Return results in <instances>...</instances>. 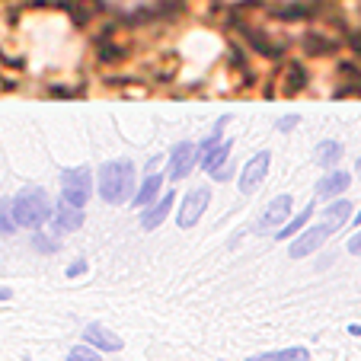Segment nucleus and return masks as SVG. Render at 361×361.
<instances>
[{
  "instance_id": "ddd939ff",
  "label": "nucleus",
  "mask_w": 361,
  "mask_h": 361,
  "mask_svg": "<svg viewBox=\"0 0 361 361\" xmlns=\"http://www.w3.org/2000/svg\"><path fill=\"white\" fill-rule=\"evenodd\" d=\"M160 189H164V176L160 173H150L147 179H144V185L135 192V198H131V204L135 208H144V204H154L160 195Z\"/></svg>"
},
{
  "instance_id": "bb28decb",
  "label": "nucleus",
  "mask_w": 361,
  "mask_h": 361,
  "mask_svg": "<svg viewBox=\"0 0 361 361\" xmlns=\"http://www.w3.org/2000/svg\"><path fill=\"white\" fill-rule=\"evenodd\" d=\"M348 252H352V256H361V231L348 240Z\"/></svg>"
},
{
  "instance_id": "2eb2a0df",
  "label": "nucleus",
  "mask_w": 361,
  "mask_h": 361,
  "mask_svg": "<svg viewBox=\"0 0 361 361\" xmlns=\"http://www.w3.org/2000/svg\"><path fill=\"white\" fill-rule=\"evenodd\" d=\"M231 150H233V141H221L218 147H212V150H208V154L202 157V170H204V173L221 170V166L227 164V157H231Z\"/></svg>"
},
{
  "instance_id": "6e6552de",
  "label": "nucleus",
  "mask_w": 361,
  "mask_h": 361,
  "mask_svg": "<svg viewBox=\"0 0 361 361\" xmlns=\"http://www.w3.org/2000/svg\"><path fill=\"white\" fill-rule=\"evenodd\" d=\"M198 160H202V154H198L195 144H189V141L176 144L170 154V179H185Z\"/></svg>"
},
{
  "instance_id": "7c9ffc66",
  "label": "nucleus",
  "mask_w": 361,
  "mask_h": 361,
  "mask_svg": "<svg viewBox=\"0 0 361 361\" xmlns=\"http://www.w3.org/2000/svg\"><path fill=\"white\" fill-rule=\"evenodd\" d=\"M355 224H358V227H361V212H358V214H355Z\"/></svg>"
},
{
  "instance_id": "4468645a",
  "label": "nucleus",
  "mask_w": 361,
  "mask_h": 361,
  "mask_svg": "<svg viewBox=\"0 0 361 361\" xmlns=\"http://www.w3.org/2000/svg\"><path fill=\"white\" fill-rule=\"evenodd\" d=\"M246 361H310V348L291 345V348H275V352H259Z\"/></svg>"
},
{
  "instance_id": "a211bd4d",
  "label": "nucleus",
  "mask_w": 361,
  "mask_h": 361,
  "mask_svg": "<svg viewBox=\"0 0 361 361\" xmlns=\"http://www.w3.org/2000/svg\"><path fill=\"white\" fill-rule=\"evenodd\" d=\"M310 214H314V208H304V212H300V214H294L291 221H285V224H281V231H275V240L298 237V233L307 227V221H310Z\"/></svg>"
},
{
  "instance_id": "f03ea898",
  "label": "nucleus",
  "mask_w": 361,
  "mask_h": 361,
  "mask_svg": "<svg viewBox=\"0 0 361 361\" xmlns=\"http://www.w3.org/2000/svg\"><path fill=\"white\" fill-rule=\"evenodd\" d=\"M51 214H55V208L48 202L45 189H39V185H29L13 198V218L20 227H42L45 221H51Z\"/></svg>"
},
{
  "instance_id": "aec40b11",
  "label": "nucleus",
  "mask_w": 361,
  "mask_h": 361,
  "mask_svg": "<svg viewBox=\"0 0 361 361\" xmlns=\"http://www.w3.org/2000/svg\"><path fill=\"white\" fill-rule=\"evenodd\" d=\"M323 218L333 221L336 227H342L348 218H352V202H345V198H333V204H326V212H323Z\"/></svg>"
},
{
  "instance_id": "1a4fd4ad",
  "label": "nucleus",
  "mask_w": 361,
  "mask_h": 361,
  "mask_svg": "<svg viewBox=\"0 0 361 361\" xmlns=\"http://www.w3.org/2000/svg\"><path fill=\"white\" fill-rule=\"evenodd\" d=\"M51 227H55L58 233H74L83 227V208H77V204L71 202H58L55 204V214H51Z\"/></svg>"
},
{
  "instance_id": "393cba45",
  "label": "nucleus",
  "mask_w": 361,
  "mask_h": 361,
  "mask_svg": "<svg viewBox=\"0 0 361 361\" xmlns=\"http://www.w3.org/2000/svg\"><path fill=\"white\" fill-rule=\"evenodd\" d=\"M298 122H300V116H285V118H279V131H291Z\"/></svg>"
},
{
  "instance_id": "cd10ccee",
  "label": "nucleus",
  "mask_w": 361,
  "mask_h": 361,
  "mask_svg": "<svg viewBox=\"0 0 361 361\" xmlns=\"http://www.w3.org/2000/svg\"><path fill=\"white\" fill-rule=\"evenodd\" d=\"M231 173H233V170H231V166H227V164H224V166H221V170H214V173H212V176H214V179H218V183H227V179H231Z\"/></svg>"
},
{
  "instance_id": "9d476101",
  "label": "nucleus",
  "mask_w": 361,
  "mask_h": 361,
  "mask_svg": "<svg viewBox=\"0 0 361 361\" xmlns=\"http://www.w3.org/2000/svg\"><path fill=\"white\" fill-rule=\"evenodd\" d=\"M83 342L93 348H99V352H122L125 342L118 339L112 329H106L102 323H90L87 329H83Z\"/></svg>"
},
{
  "instance_id": "5701e85b",
  "label": "nucleus",
  "mask_w": 361,
  "mask_h": 361,
  "mask_svg": "<svg viewBox=\"0 0 361 361\" xmlns=\"http://www.w3.org/2000/svg\"><path fill=\"white\" fill-rule=\"evenodd\" d=\"M68 361H102V358H99V348H93V345H74L68 352Z\"/></svg>"
},
{
  "instance_id": "a878e982",
  "label": "nucleus",
  "mask_w": 361,
  "mask_h": 361,
  "mask_svg": "<svg viewBox=\"0 0 361 361\" xmlns=\"http://www.w3.org/2000/svg\"><path fill=\"white\" fill-rule=\"evenodd\" d=\"M83 272H87V262H71V266H68V279H74V275H83Z\"/></svg>"
},
{
  "instance_id": "f257e3e1",
  "label": "nucleus",
  "mask_w": 361,
  "mask_h": 361,
  "mask_svg": "<svg viewBox=\"0 0 361 361\" xmlns=\"http://www.w3.org/2000/svg\"><path fill=\"white\" fill-rule=\"evenodd\" d=\"M96 185H99V195L106 204H125L128 198H135V164H131V157L102 164Z\"/></svg>"
},
{
  "instance_id": "7ed1b4c3",
  "label": "nucleus",
  "mask_w": 361,
  "mask_h": 361,
  "mask_svg": "<svg viewBox=\"0 0 361 361\" xmlns=\"http://www.w3.org/2000/svg\"><path fill=\"white\" fill-rule=\"evenodd\" d=\"M333 233H336V224H333V221L323 218L320 224L307 227V231H300L298 237L291 240V246H288V256H291V259H307V256L320 250V246L326 243V240L333 237Z\"/></svg>"
},
{
  "instance_id": "39448f33",
  "label": "nucleus",
  "mask_w": 361,
  "mask_h": 361,
  "mask_svg": "<svg viewBox=\"0 0 361 361\" xmlns=\"http://www.w3.org/2000/svg\"><path fill=\"white\" fill-rule=\"evenodd\" d=\"M212 204V192L208 189H192L189 195L183 198V204H179V212H176V224L179 231H189V227L198 224V218L204 214V208Z\"/></svg>"
},
{
  "instance_id": "4be33fe9",
  "label": "nucleus",
  "mask_w": 361,
  "mask_h": 361,
  "mask_svg": "<svg viewBox=\"0 0 361 361\" xmlns=\"http://www.w3.org/2000/svg\"><path fill=\"white\" fill-rule=\"evenodd\" d=\"M16 218H13V198H0V233H16Z\"/></svg>"
},
{
  "instance_id": "2f4dec72",
  "label": "nucleus",
  "mask_w": 361,
  "mask_h": 361,
  "mask_svg": "<svg viewBox=\"0 0 361 361\" xmlns=\"http://www.w3.org/2000/svg\"><path fill=\"white\" fill-rule=\"evenodd\" d=\"M358 173H361V157H358Z\"/></svg>"
},
{
  "instance_id": "9b49d317",
  "label": "nucleus",
  "mask_w": 361,
  "mask_h": 361,
  "mask_svg": "<svg viewBox=\"0 0 361 361\" xmlns=\"http://www.w3.org/2000/svg\"><path fill=\"white\" fill-rule=\"evenodd\" d=\"M173 204H176V195H173V192H166L160 202L147 204V212L141 214V227H144V231H157V227L166 221V214H170Z\"/></svg>"
},
{
  "instance_id": "412c9836",
  "label": "nucleus",
  "mask_w": 361,
  "mask_h": 361,
  "mask_svg": "<svg viewBox=\"0 0 361 361\" xmlns=\"http://www.w3.org/2000/svg\"><path fill=\"white\" fill-rule=\"evenodd\" d=\"M304 48L310 51V55H333L336 42L333 39H323V35H317V32H307L304 35Z\"/></svg>"
},
{
  "instance_id": "423d86ee",
  "label": "nucleus",
  "mask_w": 361,
  "mask_h": 361,
  "mask_svg": "<svg viewBox=\"0 0 361 361\" xmlns=\"http://www.w3.org/2000/svg\"><path fill=\"white\" fill-rule=\"evenodd\" d=\"M291 195H275L272 202L266 204V212L259 214V221H256V233H266V231H275V227H281L288 218H291Z\"/></svg>"
},
{
  "instance_id": "dca6fc26",
  "label": "nucleus",
  "mask_w": 361,
  "mask_h": 361,
  "mask_svg": "<svg viewBox=\"0 0 361 361\" xmlns=\"http://www.w3.org/2000/svg\"><path fill=\"white\" fill-rule=\"evenodd\" d=\"M342 157V144L339 141H320L314 150V164L317 166H336Z\"/></svg>"
},
{
  "instance_id": "c85d7f7f",
  "label": "nucleus",
  "mask_w": 361,
  "mask_h": 361,
  "mask_svg": "<svg viewBox=\"0 0 361 361\" xmlns=\"http://www.w3.org/2000/svg\"><path fill=\"white\" fill-rule=\"evenodd\" d=\"M352 45H355V48H358V51H355V55H361V35H358V32H355V35H352Z\"/></svg>"
},
{
  "instance_id": "0eeeda50",
  "label": "nucleus",
  "mask_w": 361,
  "mask_h": 361,
  "mask_svg": "<svg viewBox=\"0 0 361 361\" xmlns=\"http://www.w3.org/2000/svg\"><path fill=\"white\" fill-rule=\"evenodd\" d=\"M269 164H272V154H269V150H259V154L243 166V173H240V192H243V195L259 189V183L269 173Z\"/></svg>"
},
{
  "instance_id": "20e7f679",
  "label": "nucleus",
  "mask_w": 361,
  "mask_h": 361,
  "mask_svg": "<svg viewBox=\"0 0 361 361\" xmlns=\"http://www.w3.org/2000/svg\"><path fill=\"white\" fill-rule=\"evenodd\" d=\"M90 195H93V173H90V166H74V170L61 173V198L64 202L83 208V204L90 202Z\"/></svg>"
},
{
  "instance_id": "c756f323",
  "label": "nucleus",
  "mask_w": 361,
  "mask_h": 361,
  "mask_svg": "<svg viewBox=\"0 0 361 361\" xmlns=\"http://www.w3.org/2000/svg\"><path fill=\"white\" fill-rule=\"evenodd\" d=\"M13 298V291H10V288H0V300H10Z\"/></svg>"
},
{
  "instance_id": "6ab92c4d",
  "label": "nucleus",
  "mask_w": 361,
  "mask_h": 361,
  "mask_svg": "<svg viewBox=\"0 0 361 361\" xmlns=\"http://www.w3.org/2000/svg\"><path fill=\"white\" fill-rule=\"evenodd\" d=\"M285 71H288V83H285V93L288 96H294L298 90L307 87V71H304V64H300V61H288Z\"/></svg>"
},
{
  "instance_id": "b1692460",
  "label": "nucleus",
  "mask_w": 361,
  "mask_h": 361,
  "mask_svg": "<svg viewBox=\"0 0 361 361\" xmlns=\"http://www.w3.org/2000/svg\"><path fill=\"white\" fill-rule=\"evenodd\" d=\"M32 243H35V250H42V252H55V250H58V243H55V240H48L42 231H35Z\"/></svg>"
},
{
  "instance_id": "f3484780",
  "label": "nucleus",
  "mask_w": 361,
  "mask_h": 361,
  "mask_svg": "<svg viewBox=\"0 0 361 361\" xmlns=\"http://www.w3.org/2000/svg\"><path fill=\"white\" fill-rule=\"evenodd\" d=\"M240 29H243L246 39L252 42V48H259V55H266V58H281V51H285V48H281L279 42H269L262 32H252V29H246L243 23H240Z\"/></svg>"
},
{
  "instance_id": "f8f14e48",
  "label": "nucleus",
  "mask_w": 361,
  "mask_h": 361,
  "mask_svg": "<svg viewBox=\"0 0 361 361\" xmlns=\"http://www.w3.org/2000/svg\"><path fill=\"white\" fill-rule=\"evenodd\" d=\"M348 185H352V176L342 173V170H333V173H326V176L317 183V195L320 198H336V195H342Z\"/></svg>"
}]
</instances>
